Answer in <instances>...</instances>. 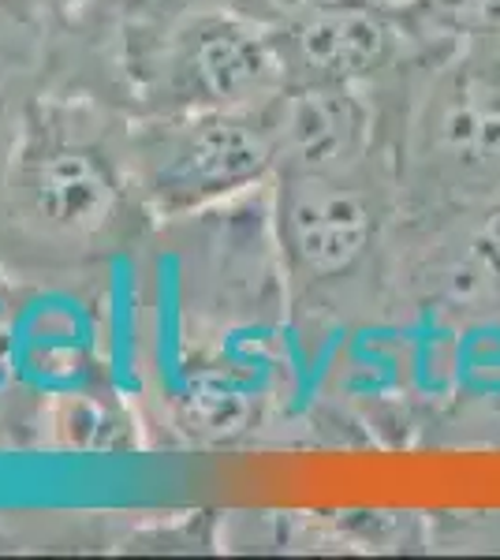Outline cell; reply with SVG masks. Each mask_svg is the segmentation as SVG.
<instances>
[{
	"label": "cell",
	"instance_id": "7a4b0ae2",
	"mask_svg": "<svg viewBox=\"0 0 500 560\" xmlns=\"http://www.w3.org/2000/svg\"><path fill=\"white\" fill-rule=\"evenodd\" d=\"M396 153L325 176H277V243L295 288L314 295L396 288Z\"/></svg>",
	"mask_w": 500,
	"mask_h": 560
},
{
	"label": "cell",
	"instance_id": "52a82bcc",
	"mask_svg": "<svg viewBox=\"0 0 500 560\" xmlns=\"http://www.w3.org/2000/svg\"><path fill=\"white\" fill-rule=\"evenodd\" d=\"M277 176H325L393 150V105L362 86H284L266 102Z\"/></svg>",
	"mask_w": 500,
	"mask_h": 560
},
{
	"label": "cell",
	"instance_id": "277c9868",
	"mask_svg": "<svg viewBox=\"0 0 500 560\" xmlns=\"http://www.w3.org/2000/svg\"><path fill=\"white\" fill-rule=\"evenodd\" d=\"M147 191L165 213L202 210L277 173L266 105L179 113L142 150Z\"/></svg>",
	"mask_w": 500,
	"mask_h": 560
},
{
	"label": "cell",
	"instance_id": "5b68a950",
	"mask_svg": "<svg viewBox=\"0 0 500 560\" xmlns=\"http://www.w3.org/2000/svg\"><path fill=\"white\" fill-rule=\"evenodd\" d=\"M288 86L272 26L235 12L202 8L165 42L158 90L172 116L213 108H258Z\"/></svg>",
	"mask_w": 500,
	"mask_h": 560
},
{
	"label": "cell",
	"instance_id": "6da1fadb",
	"mask_svg": "<svg viewBox=\"0 0 500 560\" xmlns=\"http://www.w3.org/2000/svg\"><path fill=\"white\" fill-rule=\"evenodd\" d=\"M393 124L404 217L500 198V52L418 65L396 94Z\"/></svg>",
	"mask_w": 500,
	"mask_h": 560
},
{
	"label": "cell",
	"instance_id": "8fae6325",
	"mask_svg": "<svg viewBox=\"0 0 500 560\" xmlns=\"http://www.w3.org/2000/svg\"><path fill=\"white\" fill-rule=\"evenodd\" d=\"M224 4H229V0H224Z\"/></svg>",
	"mask_w": 500,
	"mask_h": 560
},
{
	"label": "cell",
	"instance_id": "30bf717a",
	"mask_svg": "<svg viewBox=\"0 0 500 560\" xmlns=\"http://www.w3.org/2000/svg\"><path fill=\"white\" fill-rule=\"evenodd\" d=\"M322 4H329V0H229V8L272 26V31L303 20L306 12H314V8H322Z\"/></svg>",
	"mask_w": 500,
	"mask_h": 560
},
{
	"label": "cell",
	"instance_id": "8992f818",
	"mask_svg": "<svg viewBox=\"0 0 500 560\" xmlns=\"http://www.w3.org/2000/svg\"><path fill=\"white\" fill-rule=\"evenodd\" d=\"M272 34L288 86L388 90L426 65L393 0H329Z\"/></svg>",
	"mask_w": 500,
	"mask_h": 560
},
{
	"label": "cell",
	"instance_id": "9c48e42d",
	"mask_svg": "<svg viewBox=\"0 0 500 560\" xmlns=\"http://www.w3.org/2000/svg\"><path fill=\"white\" fill-rule=\"evenodd\" d=\"M426 60L449 52H500V0H393Z\"/></svg>",
	"mask_w": 500,
	"mask_h": 560
},
{
	"label": "cell",
	"instance_id": "ba28073f",
	"mask_svg": "<svg viewBox=\"0 0 500 560\" xmlns=\"http://www.w3.org/2000/svg\"><path fill=\"white\" fill-rule=\"evenodd\" d=\"M26 195H31V210L49 229L75 232V236L102 229L120 202L113 168L94 150L71 147V142L42 150L31 161Z\"/></svg>",
	"mask_w": 500,
	"mask_h": 560
},
{
	"label": "cell",
	"instance_id": "3957f363",
	"mask_svg": "<svg viewBox=\"0 0 500 560\" xmlns=\"http://www.w3.org/2000/svg\"><path fill=\"white\" fill-rule=\"evenodd\" d=\"M396 292L444 322H500V198L399 217Z\"/></svg>",
	"mask_w": 500,
	"mask_h": 560
}]
</instances>
